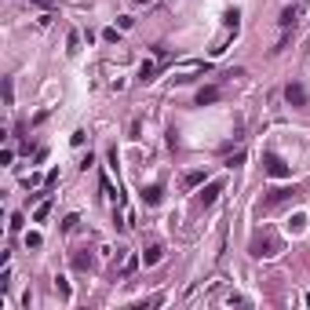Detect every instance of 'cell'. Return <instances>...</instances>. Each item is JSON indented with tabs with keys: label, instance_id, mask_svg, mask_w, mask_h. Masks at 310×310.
<instances>
[{
	"label": "cell",
	"instance_id": "1",
	"mask_svg": "<svg viewBox=\"0 0 310 310\" xmlns=\"http://www.w3.org/2000/svg\"><path fill=\"white\" fill-rule=\"evenodd\" d=\"M248 252H252V256H256V259H274L277 252H281V237H277L274 230H259L256 237H252Z\"/></svg>",
	"mask_w": 310,
	"mask_h": 310
},
{
	"label": "cell",
	"instance_id": "2",
	"mask_svg": "<svg viewBox=\"0 0 310 310\" xmlns=\"http://www.w3.org/2000/svg\"><path fill=\"white\" fill-rule=\"evenodd\" d=\"M263 172H267L270 179H288V175H292V168L281 161L277 154H270V150H267V154H263Z\"/></svg>",
	"mask_w": 310,
	"mask_h": 310
},
{
	"label": "cell",
	"instance_id": "3",
	"mask_svg": "<svg viewBox=\"0 0 310 310\" xmlns=\"http://www.w3.org/2000/svg\"><path fill=\"white\" fill-rule=\"evenodd\" d=\"M285 102H288V106H296V110H303L307 102H310V95H307L303 84H288V88H285Z\"/></svg>",
	"mask_w": 310,
	"mask_h": 310
},
{
	"label": "cell",
	"instance_id": "4",
	"mask_svg": "<svg viewBox=\"0 0 310 310\" xmlns=\"http://www.w3.org/2000/svg\"><path fill=\"white\" fill-rule=\"evenodd\" d=\"M219 194H223V179H215V183H208L201 194H197V204L208 208V204H215V197H219Z\"/></svg>",
	"mask_w": 310,
	"mask_h": 310
},
{
	"label": "cell",
	"instance_id": "5",
	"mask_svg": "<svg viewBox=\"0 0 310 310\" xmlns=\"http://www.w3.org/2000/svg\"><path fill=\"white\" fill-rule=\"evenodd\" d=\"M296 194H299L296 186H277V190H270V194H267V204H285V201H292Z\"/></svg>",
	"mask_w": 310,
	"mask_h": 310
},
{
	"label": "cell",
	"instance_id": "6",
	"mask_svg": "<svg viewBox=\"0 0 310 310\" xmlns=\"http://www.w3.org/2000/svg\"><path fill=\"white\" fill-rule=\"evenodd\" d=\"M73 270H91V267H95V259H91V252L88 248H80V252H73Z\"/></svg>",
	"mask_w": 310,
	"mask_h": 310
},
{
	"label": "cell",
	"instance_id": "7",
	"mask_svg": "<svg viewBox=\"0 0 310 310\" xmlns=\"http://www.w3.org/2000/svg\"><path fill=\"white\" fill-rule=\"evenodd\" d=\"M161 259H164V248H161V245H150V248L143 252V263H146V267H157Z\"/></svg>",
	"mask_w": 310,
	"mask_h": 310
},
{
	"label": "cell",
	"instance_id": "8",
	"mask_svg": "<svg viewBox=\"0 0 310 310\" xmlns=\"http://www.w3.org/2000/svg\"><path fill=\"white\" fill-rule=\"evenodd\" d=\"M219 95H223L219 88H201V91H197V106H208V102H219Z\"/></svg>",
	"mask_w": 310,
	"mask_h": 310
},
{
	"label": "cell",
	"instance_id": "9",
	"mask_svg": "<svg viewBox=\"0 0 310 310\" xmlns=\"http://www.w3.org/2000/svg\"><path fill=\"white\" fill-rule=\"evenodd\" d=\"M161 197H164V190H161L157 183H154V186H143V201H146V204H161Z\"/></svg>",
	"mask_w": 310,
	"mask_h": 310
},
{
	"label": "cell",
	"instance_id": "10",
	"mask_svg": "<svg viewBox=\"0 0 310 310\" xmlns=\"http://www.w3.org/2000/svg\"><path fill=\"white\" fill-rule=\"evenodd\" d=\"M157 70H161L157 62H143V66H139V80H143V84H150V80L157 77Z\"/></svg>",
	"mask_w": 310,
	"mask_h": 310
},
{
	"label": "cell",
	"instance_id": "11",
	"mask_svg": "<svg viewBox=\"0 0 310 310\" xmlns=\"http://www.w3.org/2000/svg\"><path fill=\"white\" fill-rule=\"evenodd\" d=\"M201 183H204V172H201V168H194V172L183 175V186H186V190H194V186H201Z\"/></svg>",
	"mask_w": 310,
	"mask_h": 310
},
{
	"label": "cell",
	"instance_id": "12",
	"mask_svg": "<svg viewBox=\"0 0 310 310\" xmlns=\"http://www.w3.org/2000/svg\"><path fill=\"white\" fill-rule=\"evenodd\" d=\"M296 15H299V7H285V11H281V18H277V22H281V26H285V30H288V26L296 22Z\"/></svg>",
	"mask_w": 310,
	"mask_h": 310
},
{
	"label": "cell",
	"instance_id": "13",
	"mask_svg": "<svg viewBox=\"0 0 310 310\" xmlns=\"http://www.w3.org/2000/svg\"><path fill=\"white\" fill-rule=\"evenodd\" d=\"M135 267H139V256H124V263H120V274H135Z\"/></svg>",
	"mask_w": 310,
	"mask_h": 310
},
{
	"label": "cell",
	"instance_id": "14",
	"mask_svg": "<svg viewBox=\"0 0 310 310\" xmlns=\"http://www.w3.org/2000/svg\"><path fill=\"white\" fill-rule=\"evenodd\" d=\"M223 18H227V30H237V26H241V11H237V7H230Z\"/></svg>",
	"mask_w": 310,
	"mask_h": 310
},
{
	"label": "cell",
	"instance_id": "15",
	"mask_svg": "<svg viewBox=\"0 0 310 310\" xmlns=\"http://www.w3.org/2000/svg\"><path fill=\"white\" fill-rule=\"evenodd\" d=\"M66 51H70V55L80 51V33H70V37H66Z\"/></svg>",
	"mask_w": 310,
	"mask_h": 310
},
{
	"label": "cell",
	"instance_id": "16",
	"mask_svg": "<svg viewBox=\"0 0 310 310\" xmlns=\"http://www.w3.org/2000/svg\"><path fill=\"white\" fill-rule=\"evenodd\" d=\"M48 212H51V201H40V204H37V212H33V219L44 223V219H48Z\"/></svg>",
	"mask_w": 310,
	"mask_h": 310
},
{
	"label": "cell",
	"instance_id": "17",
	"mask_svg": "<svg viewBox=\"0 0 310 310\" xmlns=\"http://www.w3.org/2000/svg\"><path fill=\"white\" fill-rule=\"evenodd\" d=\"M26 245H30V248H40V245H44V237L33 230V233H26Z\"/></svg>",
	"mask_w": 310,
	"mask_h": 310
},
{
	"label": "cell",
	"instance_id": "18",
	"mask_svg": "<svg viewBox=\"0 0 310 310\" xmlns=\"http://www.w3.org/2000/svg\"><path fill=\"white\" fill-rule=\"evenodd\" d=\"M227 164H230V168H237V164H245V150H237V154H233V157H227Z\"/></svg>",
	"mask_w": 310,
	"mask_h": 310
},
{
	"label": "cell",
	"instance_id": "19",
	"mask_svg": "<svg viewBox=\"0 0 310 310\" xmlns=\"http://www.w3.org/2000/svg\"><path fill=\"white\" fill-rule=\"evenodd\" d=\"M55 288H59V296H70V281H66V277L55 281Z\"/></svg>",
	"mask_w": 310,
	"mask_h": 310
},
{
	"label": "cell",
	"instance_id": "20",
	"mask_svg": "<svg viewBox=\"0 0 310 310\" xmlns=\"http://www.w3.org/2000/svg\"><path fill=\"white\" fill-rule=\"evenodd\" d=\"M11 161H15V150H11V146H7V150H4V154H0V164H11Z\"/></svg>",
	"mask_w": 310,
	"mask_h": 310
},
{
	"label": "cell",
	"instance_id": "21",
	"mask_svg": "<svg viewBox=\"0 0 310 310\" xmlns=\"http://www.w3.org/2000/svg\"><path fill=\"white\" fill-rule=\"evenodd\" d=\"M22 223H26L22 212H15V215H11V230H22Z\"/></svg>",
	"mask_w": 310,
	"mask_h": 310
},
{
	"label": "cell",
	"instance_id": "22",
	"mask_svg": "<svg viewBox=\"0 0 310 310\" xmlns=\"http://www.w3.org/2000/svg\"><path fill=\"white\" fill-rule=\"evenodd\" d=\"M33 4H40V7H51V0H33Z\"/></svg>",
	"mask_w": 310,
	"mask_h": 310
}]
</instances>
